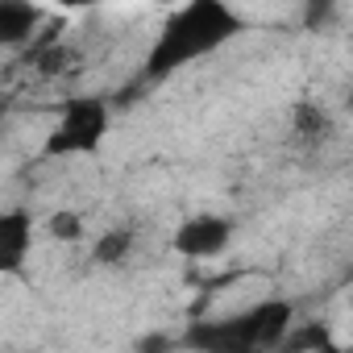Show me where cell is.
<instances>
[{
  "instance_id": "cell-5",
  "label": "cell",
  "mask_w": 353,
  "mask_h": 353,
  "mask_svg": "<svg viewBox=\"0 0 353 353\" xmlns=\"http://www.w3.org/2000/svg\"><path fill=\"white\" fill-rule=\"evenodd\" d=\"M34 250V216L26 208L0 212V274H26Z\"/></svg>"
},
{
  "instance_id": "cell-11",
  "label": "cell",
  "mask_w": 353,
  "mask_h": 353,
  "mask_svg": "<svg viewBox=\"0 0 353 353\" xmlns=\"http://www.w3.org/2000/svg\"><path fill=\"white\" fill-rule=\"evenodd\" d=\"M166 349H170L166 336H145V341L137 345V353H166Z\"/></svg>"
},
{
  "instance_id": "cell-3",
  "label": "cell",
  "mask_w": 353,
  "mask_h": 353,
  "mask_svg": "<svg viewBox=\"0 0 353 353\" xmlns=\"http://www.w3.org/2000/svg\"><path fill=\"white\" fill-rule=\"evenodd\" d=\"M112 112L104 96H71L59 108V121L50 137L42 141V158H75V154H96L108 137Z\"/></svg>"
},
{
  "instance_id": "cell-1",
  "label": "cell",
  "mask_w": 353,
  "mask_h": 353,
  "mask_svg": "<svg viewBox=\"0 0 353 353\" xmlns=\"http://www.w3.org/2000/svg\"><path fill=\"white\" fill-rule=\"evenodd\" d=\"M245 30V17L225 5V0H192V5L174 9L162 26V34L154 38L150 54H145V79H166L174 71H183L200 59H208L212 50H221L225 42H233Z\"/></svg>"
},
{
  "instance_id": "cell-9",
  "label": "cell",
  "mask_w": 353,
  "mask_h": 353,
  "mask_svg": "<svg viewBox=\"0 0 353 353\" xmlns=\"http://www.w3.org/2000/svg\"><path fill=\"white\" fill-rule=\"evenodd\" d=\"M328 341H332L328 324H316V320H312V324H299V328L291 324V332L283 336V345H279L274 353H320Z\"/></svg>"
},
{
  "instance_id": "cell-2",
  "label": "cell",
  "mask_w": 353,
  "mask_h": 353,
  "mask_svg": "<svg viewBox=\"0 0 353 353\" xmlns=\"http://www.w3.org/2000/svg\"><path fill=\"white\" fill-rule=\"evenodd\" d=\"M291 324H295L291 299H262L237 316H212L188 324L183 345L192 353H274L291 332Z\"/></svg>"
},
{
  "instance_id": "cell-6",
  "label": "cell",
  "mask_w": 353,
  "mask_h": 353,
  "mask_svg": "<svg viewBox=\"0 0 353 353\" xmlns=\"http://www.w3.org/2000/svg\"><path fill=\"white\" fill-rule=\"evenodd\" d=\"M42 26V9L26 0H0V50L26 46Z\"/></svg>"
},
{
  "instance_id": "cell-7",
  "label": "cell",
  "mask_w": 353,
  "mask_h": 353,
  "mask_svg": "<svg viewBox=\"0 0 353 353\" xmlns=\"http://www.w3.org/2000/svg\"><path fill=\"white\" fill-rule=\"evenodd\" d=\"M291 133H295L303 145H324V141L332 137V117H328V108H320V104H312V100H299V104L291 108Z\"/></svg>"
},
{
  "instance_id": "cell-12",
  "label": "cell",
  "mask_w": 353,
  "mask_h": 353,
  "mask_svg": "<svg viewBox=\"0 0 353 353\" xmlns=\"http://www.w3.org/2000/svg\"><path fill=\"white\" fill-rule=\"evenodd\" d=\"M328 17H332V5H307V21H312V26L328 21Z\"/></svg>"
},
{
  "instance_id": "cell-8",
  "label": "cell",
  "mask_w": 353,
  "mask_h": 353,
  "mask_svg": "<svg viewBox=\"0 0 353 353\" xmlns=\"http://www.w3.org/2000/svg\"><path fill=\"white\" fill-rule=\"evenodd\" d=\"M133 245H137V233L129 225H112L92 241V262L96 266H125L133 258Z\"/></svg>"
},
{
  "instance_id": "cell-13",
  "label": "cell",
  "mask_w": 353,
  "mask_h": 353,
  "mask_svg": "<svg viewBox=\"0 0 353 353\" xmlns=\"http://www.w3.org/2000/svg\"><path fill=\"white\" fill-rule=\"evenodd\" d=\"M320 353H349V349H345V345H341V341H328V345H324V349H320Z\"/></svg>"
},
{
  "instance_id": "cell-15",
  "label": "cell",
  "mask_w": 353,
  "mask_h": 353,
  "mask_svg": "<svg viewBox=\"0 0 353 353\" xmlns=\"http://www.w3.org/2000/svg\"><path fill=\"white\" fill-rule=\"evenodd\" d=\"M0 137H5V117H0Z\"/></svg>"
},
{
  "instance_id": "cell-14",
  "label": "cell",
  "mask_w": 353,
  "mask_h": 353,
  "mask_svg": "<svg viewBox=\"0 0 353 353\" xmlns=\"http://www.w3.org/2000/svg\"><path fill=\"white\" fill-rule=\"evenodd\" d=\"M0 112H5V92H0Z\"/></svg>"
},
{
  "instance_id": "cell-4",
  "label": "cell",
  "mask_w": 353,
  "mask_h": 353,
  "mask_svg": "<svg viewBox=\"0 0 353 353\" xmlns=\"http://www.w3.org/2000/svg\"><path fill=\"white\" fill-rule=\"evenodd\" d=\"M229 241H233V221L229 216H221V212H200V216H188L179 229H174V237H170V245H174V254H183V258H216V254H225L229 250Z\"/></svg>"
},
{
  "instance_id": "cell-10",
  "label": "cell",
  "mask_w": 353,
  "mask_h": 353,
  "mask_svg": "<svg viewBox=\"0 0 353 353\" xmlns=\"http://www.w3.org/2000/svg\"><path fill=\"white\" fill-rule=\"evenodd\" d=\"M46 233L54 237V241H63V245H75V241H83V216L79 212H71V208H59V212H50L46 216Z\"/></svg>"
}]
</instances>
